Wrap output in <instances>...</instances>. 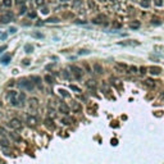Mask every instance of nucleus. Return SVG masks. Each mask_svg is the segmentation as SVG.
<instances>
[{"instance_id":"a18cd8bd","label":"nucleus","mask_w":164,"mask_h":164,"mask_svg":"<svg viewBox=\"0 0 164 164\" xmlns=\"http://www.w3.org/2000/svg\"><path fill=\"white\" fill-rule=\"evenodd\" d=\"M71 89H72V90H73V91H77V92H81V90H80V89H78V87H77V86H71Z\"/></svg>"},{"instance_id":"f257e3e1","label":"nucleus","mask_w":164,"mask_h":164,"mask_svg":"<svg viewBox=\"0 0 164 164\" xmlns=\"http://www.w3.org/2000/svg\"><path fill=\"white\" fill-rule=\"evenodd\" d=\"M8 97H9L10 104L13 106H22V103L19 101V99H18V92L17 91H9Z\"/></svg>"},{"instance_id":"c9c22d12","label":"nucleus","mask_w":164,"mask_h":164,"mask_svg":"<svg viewBox=\"0 0 164 164\" xmlns=\"http://www.w3.org/2000/svg\"><path fill=\"white\" fill-rule=\"evenodd\" d=\"M46 22H48V23H58L59 19H58V18H49Z\"/></svg>"},{"instance_id":"bf43d9fd","label":"nucleus","mask_w":164,"mask_h":164,"mask_svg":"<svg viewBox=\"0 0 164 164\" xmlns=\"http://www.w3.org/2000/svg\"><path fill=\"white\" fill-rule=\"evenodd\" d=\"M163 100H164V94H163Z\"/></svg>"},{"instance_id":"f03ea898","label":"nucleus","mask_w":164,"mask_h":164,"mask_svg":"<svg viewBox=\"0 0 164 164\" xmlns=\"http://www.w3.org/2000/svg\"><path fill=\"white\" fill-rule=\"evenodd\" d=\"M18 86L22 87V89H24V90L32 91L33 87H35V85H33V82H31L30 80H21L19 83H18Z\"/></svg>"},{"instance_id":"20e7f679","label":"nucleus","mask_w":164,"mask_h":164,"mask_svg":"<svg viewBox=\"0 0 164 164\" xmlns=\"http://www.w3.org/2000/svg\"><path fill=\"white\" fill-rule=\"evenodd\" d=\"M9 126H10L13 130H21L22 128V122L18 118H13V119H10V122H9Z\"/></svg>"},{"instance_id":"f8f14e48","label":"nucleus","mask_w":164,"mask_h":164,"mask_svg":"<svg viewBox=\"0 0 164 164\" xmlns=\"http://www.w3.org/2000/svg\"><path fill=\"white\" fill-rule=\"evenodd\" d=\"M149 72H150L151 74H155V76H158V74H160L162 69H160L159 67H150V68H149Z\"/></svg>"},{"instance_id":"7c9ffc66","label":"nucleus","mask_w":164,"mask_h":164,"mask_svg":"<svg viewBox=\"0 0 164 164\" xmlns=\"http://www.w3.org/2000/svg\"><path fill=\"white\" fill-rule=\"evenodd\" d=\"M45 81L48 82V83H53V81H54V80H53V77L50 74H46L45 76Z\"/></svg>"},{"instance_id":"6e6d98bb","label":"nucleus","mask_w":164,"mask_h":164,"mask_svg":"<svg viewBox=\"0 0 164 164\" xmlns=\"http://www.w3.org/2000/svg\"><path fill=\"white\" fill-rule=\"evenodd\" d=\"M0 164H5L4 162H3V160H0Z\"/></svg>"},{"instance_id":"4d7b16f0","label":"nucleus","mask_w":164,"mask_h":164,"mask_svg":"<svg viewBox=\"0 0 164 164\" xmlns=\"http://www.w3.org/2000/svg\"><path fill=\"white\" fill-rule=\"evenodd\" d=\"M60 1H63V3H65V1H68V0H60Z\"/></svg>"},{"instance_id":"4468645a","label":"nucleus","mask_w":164,"mask_h":164,"mask_svg":"<svg viewBox=\"0 0 164 164\" xmlns=\"http://www.w3.org/2000/svg\"><path fill=\"white\" fill-rule=\"evenodd\" d=\"M45 126L49 128V130H54L55 128V126H54V123H53V121H51V118H48L45 121Z\"/></svg>"},{"instance_id":"09e8293b","label":"nucleus","mask_w":164,"mask_h":164,"mask_svg":"<svg viewBox=\"0 0 164 164\" xmlns=\"http://www.w3.org/2000/svg\"><path fill=\"white\" fill-rule=\"evenodd\" d=\"M5 48H7V46H5V45L0 46V53H1V51H4V50H5Z\"/></svg>"},{"instance_id":"dca6fc26","label":"nucleus","mask_w":164,"mask_h":164,"mask_svg":"<svg viewBox=\"0 0 164 164\" xmlns=\"http://www.w3.org/2000/svg\"><path fill=\"white\" fill-rule=\"evenodd\" d=\"M86 86L89 87V89H95L96 87V81H94V80H89L86 82Z\"/></svg>"},{"instance_id":"c756f323","label":"nucleus","mask_w":164,"mask_h":164,"mask_svg":"<svg viewBox=\"0 0 164 164\" xmlns=\"http://www.w3.org/2000/svg\"><path fill=\"white\" fill-rule=\"evenodd\" d=\"M10 136H12V138H13V140H15V141H21V137L18 136L17 133H14V132H12Z\"/></svg>"},{"instance_id":"603ef678","label":"nucleus","mask_w":164,"mask_h":164,"mask_svg":"<svg viewBox=\"0 0 164 164\" xmlns=\"http://www.w3.org/2000/svg\"><path fill=\"white\" fill-rule=\"evenodd\" d=\"M23 64H24V65H28V64H30V62H28V60H24Z\"/></svg>"},{"instance_id":"7ed1b4c3","label":"nucleus","mask_w":164,"mask_h":164,"mask_svg":"<svg viewBox=\"0 0 164 164\" xmlns=\"http://www.w3.org/2000/svg\"><path fill=\"white\" fill-rule=\"evenodd\" d=\"M71 71H72V74H73L77 80H81V78H82V74H83L82 72H83V71H82L80 67H77V65H72Z\"/></svg>"},{"instance_id":"8fccbe9b","label":"nucleus","mask_w":164,"mask_h":164,"mask_svg":"<svg viewBox=\"0 0 164 164\" xmlns=\"http://www.w3.org/2000/svg\"><path fill=\"white\" fill-rule=\"evenodd\" d=\"M117 142H118V141H117L115 138H114V140H112V145H114V146H115V145H117Z\"/></svg>"},{"instance_id":"aec40b11","label":"nucleus","mask_w":164,"mask_h":164,"mask_svg":"<svg viewBox=\"0 0 164 164\" xmlns=\"http://www.w3.org/2000/svg\"><path fill=\"white\" fill-rule=\"evenodd\" d=\"M119 45H130V46H132V45H138V42H135V41H132V40H130V41H127V42H119Z\"/></svg>"},{"instance_id":"864d4df0","label":"nucleus","mask_w":164,"mask_h":164,"mask_svg":"<svg viewBox=\"0 0 164 164\" xmlns=\"http://www.w3.org/2000/svg\"><path fill=\"white\" fill-rule=\"evenodd\" d=\"M0 133H4V128H1V127H0Z\"/></svg>"},{"instance_id":"cd10ccee","label":"nucleus","mask_w":164,"mask_h":164,"mask_svg":"<svg viewBox=\"0 0 164 164\" xmlns=\"http://www.w3.org/2000/svg\"><path fill=\"white\" fill-rule=\"evenodd\" d=\"M35 4H36V7H42L45 4V0H35Z\"/></svg>"},{"instance_id":"37998d69","label":"nucleus","mask_w":164,"mask_h":164,"mask_svg":"<svg viewBox=\"0 0 164 164\" xmlns=\"http://www.w3.org/2000/svg\"><path fill=\"white\" fill-rule=\"evenodd\" d=\"M146 71H147V68H145V67H141L140 68V73L141 74H145V73H146Z\"/></svg>"},{"instance_id":"a878e982","label":"nucleus","mask_w":164,"mask_h":164,"mask_svg":"<svg viewBox=\"0 0 164 164\" xmlns=\"http://www.w3.org/2000/svg\"><path fill=\"white\" fill-rule=\"evenodd\" d=\"M128 73H130V74H135V73H137V68L135 67V65H133V67H130V68H128Z\"/></svg>"},{"instance_id":"4be33fe9","label":"nucleus","mask_w":164,"mask_h":164,"mask_svg":"<svg viewBox=\"0 0 164 164\" xmlns=\"http://www.w3.org/2000/svg\"><path fill=\"white\" fill-rule=\"evenodd\" d=\"M87 4H89L90 9H96V3L94 0H87Z\"/></svg>"},{"instance_id":"ea45409f","label":"nucleus","mask_w":164,"mask_h":164,"mask_svg":"<svg viewBox=\"0 0 164 164\" xmlns=\"http://www.w3.org/2000/svg\"><path fill=\"white\" fill-rule=\"evenodd\" d=\"M32 36H33V37H37V39H42V37H44V36H42V33H37V32H35Z\"/></svg>"},{"instance_id":"e433bc0d","label":"nucleus","mask_w":164,"mask_h":164,"mask_svg":"<svg viewBox=\"0 0 164 164\" xmlns=\"http://www.w3.org/2000/svg\"><path fill=\"white\" fill-rule=\"evenodd\" d=\"M54 117H55V112H54V110H53V109H50L49 110V118H54Z\"/></svg>"},{"instance_id":"72a5a7b5","label":"nucleus","mask_w":164,"mask_h":164,"mask_svg":"<svg viewBox=\"0 0 164 164\" xmlns=\"http://www.w3.org/2000/svg\"><path fill=\"white\" fill-rule=\"evenodd\" d=\"M71 122H72V119L68 118V117H67V118H63V119H62V123H63V124H69Z\"/></svg>"},{"instance_id":"423d86ee","label":"nucleus","mask_w":164,"mask_h":164,"mask_svg":"<svg viewBox=\"0 0 164 164\" xmlns=\"http://www.w3.org/2000/svg\"><path fill=\"white\" fill-rule=\"evenodd\" d=\"M0 21H1V23H9V22H12V21H13V13H10V12H7L5 14L1 15Z\"/></svg>"},{"instance_id":"39448f33","label":"nucleus","mask_w":164,"mask_h":164,"mask_svg":"<svg viewBox=\"0 0 164 164\" xmlns=\"http://www.w3.org/2000/svg\"><path fill=\"white\" fill-rule=\"evenodd\" d=\"M72 8L77 12H82L83 10V3H82V0H73L72 1Z\"/></svg>"},{"instance_id":"de8ad7c7","label":"nucleus","mask_w":164,"mask_h":164,"mask_svg":"<svg viewBox=\"0 0 164 164\" xmlns=\"http://www.w3.org/2000/svg\"><path fill=\"white\" fill-rule=\"evenodd\" d=\"M15 31H17V30H15V28H14V27H12V28H10V30H9V32H10V33H14V32H15Z\"/></svg>"},{"instance_id":"393cba45","label":"nucleus","mask_w":164,"mask_h":164,"mask_svg":"<svg viewBox=\"0 0 164 164\" xmlns=\"http://www.w3.org/2000/svg\"><path fill=\"white\" fill-rule=\"evenodd\" d=\"M24 50H26V53H32L33 46H32V45H30V44H27V45L24 46Z\"/></svg>"},{"instance_id":"052dcab7","label":"nucleus","mask_w":164,"mask_h":164,"mask_svg":"<svg viewBox=\"0 0 164 164\" xmlns=\"http://www.w3.org/2000/svg\"><path fill=\"white\" fill-rule=\"evenodd\" d=\"M133 1H135V0H133Z\"/></svg>"},{"instance_id":"c85d7f7f","label":"nucleus","mask_w":164,"mask_h":164,"mask_svg":"<svg viewBox=\"0 0 164 164\" xmlns=\"http://www.w3.org/2000/svg\"><path fill=\"white\" fill-rule=\"evenodd\" d=\"M3 153H4V154H7V155H10V153H12V151H10V149H9L8 146H3Z\"/></svg>"},{"instance_id":"412c9836","label":"nucleus","mask_w":164,"mask_h":164,"mask_svg":"<svg viewBox=\"0 0 164 164\" xmlns=\"http://www.w3.org/2000/svg\"><path fill=\"white\" fill-rule=\"evenodd\" d=\"M12 4H13V1H12V0H3V5H4L5 8H10Z\"/></svg>"},{"instance_id":"2eb2a0df","label":"nucleus","mask_w":164,"mask_h":164,"mask_svg":"<svg viewBox=\"0 0 164 164\" xmlns=\"http://www.w3.org/2000/svg\"><path fill=\"white\" fill-rule=\"evenodd\" d=\"M10 59H12V56L7 54V55H4V56H1V63L3 64H9V62H10Z\"/></svg>"},{"instance_id":"13d9d810","label":"nucleus","mask_w":164,"mask_h":164,"mask_svg":"<svg viewBox=\"0 0 164 164\" xmlns=\"http://www.w3.org/2000/svg\"><path fill=\"white\" fill-rule=\"evenodd\" d=\"M99 1H101V3H104V1H106V0H99Z\"/></svg>"},{"instance_id":"6ab92c4d","label":"nucleus","mask_w":164,"mask_h":164,"mask_svg":"<svg viewBox=\"0 0 164 164\" xmlns=\"http://www.w3.org/2000/svg\"><path fill=\"white\" fill-rule=\"evenodd\" d=\"M18 99H19V101L22 103V105H23L24 100H26V95H24V92H18Z\"/></svg>"},{"instance_id":"473e14b6","label":"nucleus","mask_w":164,"mask_h":164,"mask_svg":"<svg viewBox=\"0 0 164 164\" xmlns=\"http://www.w3.org/2000/svg\"><path fill=\"white\" fill-rule=\"evenodd\" d=\"M131 28H133V30H136V28L140 27V22H133V23H131Z\"/></svg>"},{"instance_id":"5fc2aeb1","label":"nucleus","mask_w":164,"mask_h":164,"mask_svg":"<svg viewBox=\"0 0 164 164\" xmlns=\"http://www.w3.org/2000/svg\"><path fill=\"white\" fill-rule=\"evenodd\" d=\"M110 1H112V3H115V1H118V0H110Z\"/></svg>"},{"instance_id":"bb28decb","label":"nucleus","mask_w":164,"mask_h":164,"mask_svg":"<svg viewBox=\"0 0 164 164\" xmlns=\"http://www.w3.org/2000/svg\"><path fill=\"white\" fill-rule=\"evenodd\" d=\"M31 80L35 81L33 83H37L39 86H41V78H40V77H31Z\"/></svg>"},{"instance_id":"2f4dec72","label":"nucleus","mask_w":164,"mask_h":164,"mask_svg":"<svg viewBox=\"0 0 164 164\" xmlns=\"http://www.w3.org/2000/svg\"><path fill=\"white\" fill-rule=\"evenodd\" d=\"M59 94H60V95L62 96H64V97H69V94L67 92V91H65V90H59Z\"/></svg>"},{"instance_id":"1a4fd4ad","label":"nucleus","mask_w":164,"mask_h":164,"mask_svg":"<svg viewBox=\"0 0 164 164\" xmlns=\"http://www.w3.org/2000/svg\"><path fill=\"white\" fill-rule=\"evenodd\" d=\"M27 123H28V126H31V127H35V126L37 124V118L35 115H28L27 117Z\"/></svg>"},{"instance_id":"0eeeda50","label":"nucleus","mask_w":164,"mask_h":164,"mask_svg":"<svg viewBox=\"0 0 164 164\" xmlns=\"http://www.w3.org/2000/svg\"><path fill=\"white\" fill-rule=\"evenodd\" d=\"M28 105H30V109L36 110L39 108V100H37L36 97H31V99L28 100Z\"/></svg>"},{"instance_id":"6e6552de","label":"nucleus","mask_w":164,"mask_h":164,"mask_svg":"<svg viewBox=\"0 0 164 164\" xmlns=\"http://www.w3.org/2000/svg\"><path fill=\"white\" fill-rule=\"evenodd\" d=\"M59 112L67 115L68 113H69V106H68L65 103H60V104H59Z\"/></svg>"},{"instance_id":"9d476101","label":"nucleus","mask_w":164,"mask_h":164,"mask_svg":"<svg viewBox=\"0 0 164 164\" xmlns=\"http://www.w3.org/2000/svg\"><path fill=\"white\" fill-rule=\"evenodd\" d=\"M114 67H115V69L118 72H126V71H127V68H128L127 64H124V63H115Z\"/></svg>"},{"instance_id":"3c124183","label":"nucleus","mask_w":164,"mask_h":164,"mask_svg":"<svg viewBox=\"0 0 164 164\" xmlns=\"http://www.w3.org/2000/svg\"><path fill=\"white\" fill-rule=\"evenodd\" d=\"M15 1H17L18 4H23V3H24V0H15Z\"/></svg>"},{"instance_id":"79ce46f5","label":"nucleus","mask_w":164,"mask_h":164,"mask_svg":"<svg viewBox=\"0 0 164 164\" xmlns=\"http://www.w3.org/2000/svg\"><path fill=\"white\" fill-rule=\"evenodd\" d=\"M41 13H42V14H48V13H49V9H48V8H45V7H44L42 9H41Z\"/></svg>"},{"instance_id":"a19ab883","label":"nucleus","mask_w":164,"mask_h":164,"mask_svg":"<svg viewBox=\"0 0 164 164\" xmlns=\"http://www.w3.org/2000/svg\"><path fill=\"white\" fill-rule=\"evenodd\" d=\"M155 5H156V7H162V5H163V0H155Z\"/></svg>"},{"instance_id":"b1692460","label":"nucleus","mask_w":164,"mask_h":164,"mask_svg":"<svg viewBox=\"0 0 164 164\" xmlns=\"http://www.w3.org/2000/svg\"><path fill=\"white\" fill-rule=\"evenodd\" d=\"M145 85H146L147 87H154V86H155V83H154L153 80H146V81H145Z\"/></svg>"},{"instance_id":"c03bdc74","label":"nucleus","mask_w":164,"mask_h":164,"mask_svg":"<svg viewBox=\"0 0 164 164\" xmlns=\"http://www.w3.org/2000/svg\"><path fill=\"white\" fill-rule=\"evenodd\" d=\"M0 39H1V40H5V39H7V33L0 32Z\"/></svg>"},{"instance_id":"ddd939ff","label":"nucleus","mask_w":164,"mask_h":164,"mask_svg":"<svg viewBox=\"0 0 164 164\" xmlns=\"http://www.w3.org/2000/svg\"><path fill=\"white\" fill-rule=\"evenodd\" d=\"M72 109H73V112L76 113H78V112H81V105H80V103H77V101H72Z\"/></svg>"},{"instance_id":"a211bd4d","label":"nucleus","mask_w":164,"mask_h":164,"mask_svg":"<svg viewBox=\"0 0 164 164\" xmlns=\"http://www.w3.org/2000/svg\"><path fill=\"white\" fill-rule=\"evenodd\" d=\"M62 77L64 78V80H69V78H71V74H69V72L67 71V69L62 71Z\"/></svg>"},{"instance_id":"5701e85b","label":"nucleus","mask_w":164,"mask_h":164,"mask_svg":"<svg viewBox=\"0 0 164 164\" xmlns=\"http://www.w3.org/2000/svg\"><path fill=\"white\" fill-rule=\"evenodd\" d=\"M140 4H141V7H142V8H149V7H150L149 0H142V1L140 3Z\"/></svg>"},{"instance_id":"49530a36","label":"nucleus","mask_w":164,"mask_h":164,"mask_svg":"<svg viewBox=\"0 0 164 164\" xmlns=\"http://www.w3.org/2000/svg\"><path fill=\"white\" fill-rule=\"evenodd\" d=\"M28 17H30V18H35V17H36V13H35V12H31V13H28Z\"/></svg>"},{"instance_id":"4c0bfd02","label":"nucleus","mask_w":164,"mask_h":164,"mask_svg":"<svg viewBox=\"0 0 164 164\" xmlns=\"http://www.w3.org/2000/svg\"><path fill=\"white\" fill-rule=\"evenodd\" d=\"M26 12H27V8L24 7V5H22V7H21V10H19V14H24Z\"/></svg>"},{"instance_id":"f704fd0d","label":"nucleus","mask_w":164,"mask_h":164,"mask_svg":"<svg viewBox=\"0 0 164 164\" xmlns=\"http://www.w3.org/2000/svg\"><path fill=\"white\" fill-rule=\"evenodd\" d=\"M8 140L7 138H1V140H0V145H1V146H8Z\"/></svg>"},{"instance_id":"58836bf2","label":"nucleus","mask_w":164,"mask_h":164,"mask_svg":"<svg viewBox=\"0 0 164 164\" xmlns=\"http://www.w3.org/2000/svg\"><path fill=\"white\" fill-rule=\"evenodd\" d=\"M151 23L155 24V26H158V24H160V21L158 19V18H153V21H151Z\"/></svg>"},{"instance_id":"9b49d317","label":"nucleus","mask_w":164,"mask_h":164,"mask_svg":"<svg viewBox=\"0 0 164 164\" xmlns=\"http://www.w3.org/2000/svg\"><path fill=\"white\" fill-rule=\"evenodd\" d=\"M94 72H95L96 74H103V72H104L103 65H100L99 63H95V64H94Z\"/></svg>"},{"instance_id":"f3484780","label":"nucleus","mask_w":164,"mask_h":164,"mask_svg":"<svg viewBox=\"0 0 164 164\" xmlns=\"http://www.w3.org/2000/svg\"><path fill=\"white\" fill-rule=\"evenodd\" d=\"M104 19H105V18H104L103 15H99L97 18H94L92 22H94V23H96V24H101L103 22H104Z\"/></svg>"}]
</instances>
